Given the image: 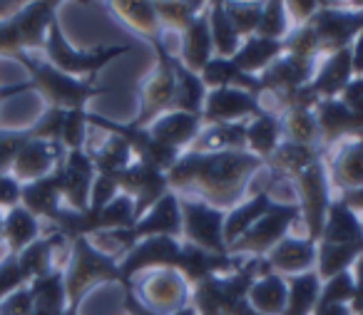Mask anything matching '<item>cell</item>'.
<instances>
[{
	"instance_id": "cell-44",
	"label": "cell",
	"mask_w": 363,
	"mask_h": 315,
	"mask_svg": "<svg viewBox=\"0 0 363 315\" xmlns=\"http://www.w3.org/2000/svg\"><path fill=\"white\" fill-rule=\"evenodd\" d=\"M229 315H262V313H259V310H254L252 305H249V300L244 298V300H239L232 310H229Z\"/></svg>"
},
{
	"instance_id": "cell-38",
	"label": "cell",
	"mask_w": 363,
	"mask_h": 315,
	"mask_svg": "<svg viewBox=\"0 0 363 315\" xmlns=\"http://www.w3.org/2000/svg\"><path fill=\"white\" fill-rule=\"evenodd\" d=\"M33 308L35 303H33V293L28 285L0 300V315H33Z\"/></svg>"
},
{
	"instance_id": "cell-46",
	"label": "cell",
	"mask_w": 363,
	"mask_h": 315,
	"mask_svg": "<svg viewBox=\"0 0 363 315\" xmlns=\"http://www.w3.org/2000/svg\"><path fill=\"white\" fill-rule=\"evenodd\" d=\"M6 244V241H3V216H0V246Z\"/></svg>"
},
{
	"instance_id": "cell-19",
	"label": "cell",
	"mask_w": 363,
	"mask_h": 315,
	"mask_svg": "<svg viewBox=\"0 0 363 315\" xmlns=\"http://www.w3.org/2000/svg\"><path fill=\"white\" fill-rule=\"evenodd\" d=\"M318 244H363V224L341 199L331 201Z\"/></svg>"
},
{
	"instance_id": "cell-26",
	"label": "cell",
	"mask_w": 363,
	"mask_h": 315,
	"mask_svg": "<svg viewBox=\"0 0 363 315\" xmlns=\"http://www.w3.org/2000/svg\"><path fill=\"white\" fill-rule=\"evenodd\" d=\"M38 239H40V219H35L28 209L16 206L3 216V241L13 256L23 253Z\"/></svg>"
},
{
	"instance_id": "cell-20",
	"label": "cell",
	"mask_w": 363,
	"mask_h": 315,
	"mask_svg": "<svg viewBox=\"0 0 363 315\" xmlns=\"http://www.w3.org/2000/svg\"><path fill=\"white\" fill-rule=\"evenodd\" d=\"M272 204L274 201L269 199L267 191H254L252 196L239 201L234 209H229L227 216H224V244H227V248L244 234V231L252 229V226L267 214Z\"/></svg>"
},
{
	"instance_id": "cell-24",
	"label": "cell",
	"mask_w": 363,
	"mask_h": 315,
	"mask_svg": "<svg viewBox=\"0 0 363 315\" xmlns=\"http://www.w3.org/2000/svg\"><path fill=\"white\" fill-rule=\"evenodd\" d=\"M323 280L316 270H308L301 275H289L286 278V308L281 315H313L321 298Z\"/></svg>"
},
{
	"instance_id": "cell-45",
	"label": "cell",
	"mask_w": 363,
	"mask_h": 315,
	"mask_svg": "<svg viewBox=\"0 0 363 315\" xmlns=\"http://www.w3.org/2000/svg\"><path fill=\"white\" fill-rule=\"evenodd\" d=\"M174 315H197V310L192 308V305H187L184 310H179V313H174Z\"/></svg>"
},
{
	"instance_id": "cell-11",
	"label": "cell",
	"mask_w": 363,
	"mask_h": 315,
	"mask_svg": "<svg viewBox=\"0 0 363 315\" xmlns=\"http://www.w3.org/2000/svg\"><path fill=\"white\" fill-rule=\"evenodd\" d=\"M117 186H120V194L130 196L135 201V214L137 219L147 214V209L157 204L162 196L169 191L167 186V174L155 166L145 164V161H132L127 169H122L117 174Z\"/></svg>"
},
{
	"instance_id": "cell-47",
	"label": "cell",
	"mask_w": 363,
	"mask_h": 315,
	"mask_svg": "<svg viewBox=\"0 0 363 315\" xmlns=\"http://www.w3.org/2000/svg\"><path fill=\"white\" fill-rule=\"evenodd\" d=\"M358 315H363V313H358Z\"/></svg>"
},
{
	"instance_id": "cell-16",
	"label": "cell",
	"mask_w": 363,
	"mask_h": 315,
	"mask_svg": "<svg viewBox=\"0 0 363 315\" xmlns=\"http://www.w3.org/2000/svg\"><path fill=\"white\" fill-rule=\"evenodd\" d=\"M137 239H150V236H169V239H182V206L179 196L174 191H167L152 209L135 224Z\"/></svg>"
},
{
	"instance_id": "cell-36",
	"label": "cell",
	"mask_w": 363,
	"mask_h": 315,
	"mask_svg": "<svg viewBox=\"0 0 363 315\" xmlns=\"http://www.w3.org/2000/svg\"><path fill=\"white\" fill-rule=\"evenodd\" d=\"M87 115L82 110H72L65 115V125H62V134H60V144L67 151H77L85 149L87 142Z\"/></svg>"
},
{
	"instance_id": "cell-29",
	"label": "cell",
	"mask_w": 363,
	"mask_h": 315,
	"mask_svg": "<svg viewBox=\"0 0 363 315\" xmlns=\"http://www.w3.org/2000/svg\"><path fill=\"white\" fill-rule=\"evenodd\" d=\"M316 273L321 280L351 270L358 256H363V244H316Z\"/></svg>"
},
{
	"instance_id": "cell-40",
	"label": "cell",
	"mask_w": 363,
	"mask_h": 315,
	"mask_svg": "<svg viewBox=\"0 0 363 315\" xmlns=\"http://www.w3.org/2000/svg\"><path fill=\"white\" fill-rule=\"evenodd\" d=\"M338 100H341L353 115L363 117V77H353L346 85V90L338 95Z\"/></svg>"
},
{
	"instance_id": "cell-7",
	"label": "cell",
	"mask_w": 363,
	"mask_h": 315,
	"mask_svg": "<svg viewBox=\"0 0 363 315\" xmlns=\"http://www.w3.org/2000/svg\"><path fill=\"white\" fill-rule=\"evenodd\" d=\"M182 206V241L204 248L209 253H227L224 244V211L194 199H179Z\"/></svg>"
},
{
	"instance_id": "cell-15",
	"label": "cell",
	"mask_w": 363,
	"mask_h": 315,
	"mask_svg": "<svg viewBox=\"0 0 363 315\" xmlns=\"http://www.w3.org/2000/svg\"><path fill=\"white\" fill-rule=\"evenodd\" d=\"M353 55L351 47H343V50L326 55L316 62V70H313L311 90L316 92L321 100H333L338 97L346 85L353 80Z\"/></svg>"
},
{
	"instance_id": "cell-8",
	"label": "cell",
	"mask_w": 363,
	"mask_h": 315,
	"mask_svg": "<svg viewBox=\"0 0 363 315\" xmlns=\"http://www.w3.org/2000/svg\"><path fill=\"white\" fill-rule=\"evenodd\" d=\"M45 52H48V62H50L55 70L82 80L85 75H90V77L95 75L107 60H112L115 55L125 52V47H107V50H97V52H77L65 42L57 23H52L50 30H48Z\"/></svg>"
},
{
	"instance_id": "cell-27",
	"label": "cell",
	"mask_w": 363,
	"mask_h": 315,
	"mask_svg": "<svg viewBox=\"0 0 363 315\" xmlns=\"http://www.w3.org/2000/svg\"><path fill=\"white\" fill-rule=\"evenodd\" d=\"M279 127H281V142H291V144L301 147H318L321 149V132H318L313 110L281 112L279 115Z\"/></svg>"
},
{
	"instance_id": "cell-37",
	"label": "cell",
	"mask_w": 363,
	"mask_h": 315,
	"mask_svg": "<svg viewBox=\"0 0 363 315\" xmlns=\"http://www.w3.org/2000/svg\"><path fill=\"white\" fill-rule=\"evenodd\" d=\"M28 275L23 273L21 263H18V256H8V258L0 260V300L6 295L16 293V290L26 288Z\"/></svg>"
},
{
	"instance_id": "cell-28",
	"label": "cell",
	"mask_w": 363,
	"mask_h": 315,
	"mask_svg": "<svg viewBox=\"0 0 363 315\" xmlns=\"http://www.w3.org/2000/svg\"><path fill=\"white\" fill-rule=\"evenodd\" d=\"M204 97H207V87H204L202 77L197 72L187 70L174 57V110L202 115Z\"/></svg>"
},
{
	"instance_id": "cell-5",
	"label": "cell",
	"mask_w": 363,
	"mask_h": 315,
	"mask_svg": "<svg viewBox=\"0 0 363 315\" xmlns=\"http://www.w3.org/2000/svg\"><path fill=\"white\" fill-rule=\"evenodd\" d=\"M18 57L26 62L35 90L40 92V95H45V100L50 102V107H55V110H65V112L82 110L85 100L92 95V87L87 80L65 75V72L55 70L48 60L38 62V60H33V57H28L26 52H21Z\"/></svg>"
},
{
	"instance_id": "cell-21",
	"label": "cell",
	"mask_w": 363,
	"mask_h": 315,
	"mask_svg": "<svg viewBox=\"0 0 363 315\" xmlns=\"http://www.w3.org/2000/svg\"><path fill=\"white\" fill-rule=\"evenodd\" d=\"M281 52H284V40H267V38L254 35L242 42V47H239L232 60L244 75L259 77L274 60L281 57Z\"/></svg>"
},
{
	"instance_id": "cell-17",
	"label": "cell",
	"mask_w": 363,
	"mask_h": 315,
	"mask_svg": "<svg viewBox=\"0 0 363 315\" xmlns=\"http://www.w3.org/2000/svg\"><path fill=\"white\" fill-rule=\"evenodd\" d=\"M212 57H214V42H212V33H209V18L207 13H199L187 25V30L182 33V52L177 60L187 67V70L199 75Z\"/></svg>"
},
{
	"instance_id": "cell-25",
	"label": "cell",
	"mask_w": 363,
	"mask_h": 315,
	"mask_svg": "<svg viewBox=\"0 0 363 315\" xmlns=\"http://www.w3.org/2000/svg\"><path fill=\"white\" fill-rule=\"evenodd\" d=\"M244 139H247V151H252L254 156L267 161L269 156L277 151V147L281 144V127H279V117L262 112V115L252 117L244 125Z\"/></svg>"
},
{
	"instance_id": "cell-33",
	"label": "cell",
	"mask_w": 363,
	"mask_h": 315,
	"mask_svg": "<svg viewBox=\"0 0 363 315\" xmlns=\"http://www.w3.org/2000/svg\"><path fill=\"white\" fill-rule=\"evenodd\" d=\"M289 33H291V21H289L284 3H267V6H262L257 38H267V40H286Z\"/></svg>"
},
{
	"instance_id": "cell-41",
	"label": "cell",
	"mask_w": 363,
	"mask_h": 315,
	"mask_svg": "<svg viewBox=\"0 0 363 315\" xmlns=\"http://www.w3.org/2000/svg\"><path fill=\"white\" fill-rule=\"evenodd\" d=\"M351 273H353V283H356V295H353L351 310L358 315L363 313V256H358L356 263L351 265Z\"/></svg>"
},
{
	"instance_id": "cell-22",
	"label": "cell",
	"mask_w": 363,
	"mask_h": 315,
	"mask_svg": "<svg viewBox=\"0 0 363 315\" xmlns=\"http://www.w3.org/2000/svg\"><path fill=\"white\" fill-rule=\"evenodd\" d=\"M247 300L262 315H281L286 308V278L279 273L257 275L249 285Z\"/></svg>"
},
{
	"instance_id": "cell-18",
	"label": "cell",
	"mask_w": 363,
	"mask_h": 315,
	"mask_svg": "<svg viewBox=\"0 0 363 315\" xmlns=\"http://www.w3.org/2000/svg\"><path fill=\"white\" fill-rule=\"evenodd\" d=\"M57 171V169H55ZM52 171L45 179L30 181V184L23 186L21 191V206L30 211L35 219H48L55 224L57 214L62 211V196H60V186H57V176Z\"/></svg>"
},
{
	"instance_id": "cell-4",
	"label": "cell",
	"mask_w": 363,
	"mask_h": 315,
	"mask_svg": "<svg viewBox=\"0 0 363 315\" xmlns=\"http://www.w3.org/2000/svg\"><path fill=\"white\" fill-rule=\"evenodd\" d=\"M301 216L298 206L289 204H272L269 211L252 226L244 231L237 241L227 248L229 256L234 258H264L284 236H289L291 224Z\"/></svg>"
},
{
	"instance_id": "cell-23",
	"label": "cell",
	"mask_w": 363,
	"mask_h": 315,
	"mask_svg": "<svg viewBox=\"0 0 363 315\" xmlns=\"http://www.w3.org/2000/svg\"><path fill=\"white\" fill-rule=\"evenodd\" d=\"M52 11H55L52 3H33L26 11L16 13V25L23 38V50L45 47L48 30H50V25L55 23Z\"/></svg>"
},
{
	"instance_id": "cell-35",
	"label": "cell",
	"mask_w": 363,
	"mask_h": 315,
	"mask_svg": "<svg viewBox=\"0 0 363 315\" xmlns=\"http://www.w3.org/2000/svg\"><path fill=\"white\" fill-rule=\"evenodd\" d=\"M353 295H356V283H353L351 270L333 275V278L323 280L321 285V298L318 305H351Z\"/></svg>"
},
{
	"instance_id": "cell-2",
	"label": "cell",
	"mask_w": 363,
	"mask_h": 315,
	"mask_svg": "<svg viewBox=\"0 0 363 315\" xmlns=\"http://www.w3.org/2000/svg\"><path fill=\"white\" fill-rule=\"evenodd\" d=\"M130 283V293L157 315H174L192 305V283L177 268L142 270Z\"/></svg>"
},
{
	"instance_id": "cell-39",
	"label": "cell",
	"mask_w": 363,
	"mask_h": 315,
	"mask_svg": "<svg viewBox=\"0 0 363 315\" xmlns=\"http://www.w3.org/2000/svg\"><path fill=\"white\" fill-rule=\"evenodd\" d=\"M21 191L23 186L11 174H0V209L11 211L21 206Z\"/></svg>"
},
{
	"instance_id": "cell-12",
	"label": "cell",
	"mask_w": 363,
	"mask_h": 315,
	"mask_svg": "<svg viewBox=\"0 0 363 315\" xmlns=\"http://www.w3.org/2000/svg\"><path fill=\"white\" fill-rule=\"evenodd\" d=\"M328 161L326 174L331 186H336L338 191H356L363 189V132L346 139L336 142V144L328 147Z\"/></svg>"
},
{
	"instance_id": "cell-9",
	"label": "cell",
	"mask_w": 363,
	"mask_h": 315,
	"mask_svg": "<svg viewBox=\"0 0 363 315\" xmlns=\"http://www.w3.org/2000/svg\"><path fill=\"white\" fill-rule=\"evenodd\" d=\"M62 149H65V147H62L60 142L35 139V137H30V132H28V139L23 142V147L18 149L8 174L21 186L30 184V181H38V179H45V176H50L52 171L62 164V159H65Z\"/></svg>"
},
{
	"instance_id": "cell-1",
	"label": "cell",
	"mask_w": 363,
	"mask_h": 315,
	"mask_svg": "<svg viewBox=\"0 0 363 315\" xmlns=\"http://www.w3.org/2000/svg\"><path fill=\"white\" fill-rule=\"evenodd\" d=\"M267 161L252 151H214L194 154L182 151L179 159L167 171V186L179 199H194L224 211L247 199L252 179Z\"/></svg>"
},
{
	"instance_id": "cell-6",
	"label": "cell",
	"mask_w": 363,
	"mask_h": 315,
	"mask_svg": "<svg viewBox=\"0 0 363 315\" xmlns=\"http://www.w3.org/2000/svg\"><path fill=\"white\" fill-rule=\"evenodd\" d=\"M155 47L157 65L140 82V120L135 122L140 130L152 125L164 112L174 110V57L164 50L162 40H157Z\"/></svg>"
},
{
	"instance_id": "cell-14",
	"label": "cell",
	"mask_w": 363,
	"mask_h": 315,
	"mask_svg": "<svg viewBox=\"0 0 363 315\" xmlns=\"http://www.w3.org/2000/svg\"><path fill=\"white\" fill-rule=\"evenodd\" d=\"M202 115H189V112L169 110L162 117H157L152 125H147V132L152 134V139H157L160 144L169 147L174 151H184L192 139L202 130Z\"/></svg>"
},
{
	"instance_id": "cell-42",
	"label": "cell",
	"mask_w": 363,
	"mask_h": 315,
	"mask_svg": "<svg viewBox=\"0 0 363 315\" xmlns=\"http://www.w3.org/2000/svg\"><path fill=\"white\" fill-rule=\"evenodd\" d=\"M351 55H353V75L363 77V30L358 33V38L353 40Z\"/></svg>"
},
{
	"instance_id": "cell-13",
	"label": "cell",
	"mask_w": 363,
	"mask_h": 315,
	"mask_svg": "<svg viewBox=\"0 0 363 315\" xmlns=\"http://www.w3.org/2000/svg\"><path fill=\"white\" fill-rule=\"evenodd\" d=\"M316 244L311 239H301V236H284L267 256L264 263L269 265L272 273H279L284 278L289 275H301L308 270H316Z\"/></svg>"
},
{
	"instance_id": "cell-43",
	"label": "cell",
	"mask_w": 363,
	"mask_h": 315,
	"mask_svg": "<svg viewBox=\"0 0 363 315\" xmlns=\"http://www.w3.org/2000/svg\"><path fill=\"white\" fill-rule=\"evenodd\" d=\"M313 315H353L351 305H316Z\"/></svg>"
},
{
	"instance_id": "cell-34",
	"label": "cell",
	"mask_w": 363,
	"mask_h": 315,
	"mask_svg": "<svg viewBox=\"0 0 363 315\" xmlns=\"http://www.w3.org/2000/svg\"><path fill=\"white\" fill-rule=\"evenodd\" d=\"M199 11H202L199 3H155V13L162 30L172 28V30L184 33L189 23L199 16Z\"/></svg>"
},
{
	"instance_id": "cell-3",
	"label": "cell",
	"mask_w": 363,
	"mask_h": 315,
	"mask_svg": "<svg viewBox=\"0 0 363 315\" xmlns=\"http://www.w3.org/2000/svg\"><path fill=\"white\" fill-rule=\"evenodd\" d=\"M65 293H67V305L77 308L80 298L100 280H117L120 278V268L115 260L105 258L102 253H97L85 236L72 241V253L65 268Z\"/></svg>"
},
{
	"instance_id": "cell-32",
	"label": "cell",
	"mask_w": 363,
	"mask_h": 315,
	"mask_svg": "<svg viewBox=\"0 0 363 315\" xmlns=\"http://www.w3.org/2000/svg\"><path fill=\"white\" fill-rule=\"evenodd\" d=\"M222 6L232 28L242 38V42L257 35L259 18H262V3H222Z\"/></svg>"
},
{
	"instance_id": "cell-30",
	"label": "cell",
	"mask_w": 363,
	"mask_h": 315,
	"mask_svg": "<svg viewBox=\"0 0 363 315\" xmlns=\"http://www.w3.org/2000/svg\"><path fill=\"white\" fill-rule=\"evenodd\" d=\"M112 11L117 13V18H120L130 30L140 33L142 38H150L152 45L160 40L162 25H160V21H157L155 3H112Z\"/></svg>"
},
{
	"instance_id": "cell-31",
	"label": "cell",
	"mask_w": 363,
	"mask_h": 315,
	"mask_svg": "<svg viewBox=\"0 0 363 315\" xmlns=\"http://www.w3.org/2000/svg\"><path fill=\"white\" fill-rule=\"evenodd\" d=\"M207 18H209V33H212V42H214V57L232 60L239 47H242V38L232 28L222 3H212L207 8Z\"/></svg>"
},
{
	"instance_id": "cell-10",
	"label": "cell",
	"mask_w": 363,
	"mask_h": 315,
	"mask_svg": "<svg viewBox=\"0 0 363 315\" xmlns=\"http://www.w3.org/2000/svg\"><path fill=\"white\" fill-rule=\"evenodd\" d=\"M257 115H262V107L252 92L239 87L207 90L202 107L204 125H244Z\"/></svg>"
}]
</instances>
